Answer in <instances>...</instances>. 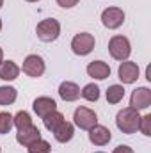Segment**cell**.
I'll return each mask as SVG.
<instances>
[{"mask_svg":"<svg viewBox=\"0 0 151 153\" xmlns=\"http://www.w3.org/2000/svg\"><path fill=\"white\" fill-rule=\"evenodd\" d=\"M139 123H141V114H139V111H135L132 107H124L123 111H119L117 116H115L117 128L123 134H126V135L135 134L139 130Z\"/></svg>","mask_w":151,"mask_h":153,"instance_id":"cell-1","label":"cell"},{"mask_svg":"<svg viewBox=\"0 0 151 153\" xmlns=\"http://www.w3.org/2000/svg\"><path fill=\"white\" fill-rule=\"evenodd\" d=\"M36 34H38L39 41L43 43H52L59 38L61 34V23L53 18H46V20H41L36 27Z\"/></svg>","mask_w":151,"mask_h":153,"instance_id":"cell-2","label":"cell"},{"mask_svg":"<svg viewBox=\"0 0 151 153\" xmlns=\"http://www.w3.org/2000/svg\"><path fill=\"white\" fill-rule=\"evenodd\" d=\"M109 53L115 61H121V62L128 61V57L132 53V45H130L128 38H124V36L110 38V41H109Z\"/></svg>","mask_w":151,"mask_h":153,"instance_id":"cell-3","label":"cell"},{"mask_svg":"<svg viewBox=\"0 0 151 153\" xmlns=\"http://www.w3.org/2000/svg\"><path fill=\"white\" fill-rule=\"evenodd\" d=\"M94 45H96V39L89 32H80V34H76L75 38L71 39V50L76 55H87V53H91L94 50Z\"/></svg>","mask_w":151,"mask_h":153,"instance_id":"cell-4","label":"cell"},{"mask_svg":"<svg viewBox=\"0 0 151 153\" xmlns=\"http://www.w3.org/2000/svg\"><path fill=\"white\" fill-rule=\"evenodd\" d=\"M73 119L80 130H91L94 125H98V116L89 107H78L73 114Z\"/></svg>","mask_w":151,"mask_h":153,"instance_id":"cell-5","label":"cell"},{"mask_svg":"<svg viewBox=\"0 0 151 153\" xmlns=\"http://www.w3.org/2000/svg\"><path fill=\"white\" fill-rule=\"evenodd\" d=\"M23 73L29 76H32V78H38L44 73V70H46V66H44V61H43V57L38 55V53H30V55H27L25 57V61H23Z\"/></svg>","mask_w":151,"mask_h":153,"instance_id":"cell-6","label":"cell"},{"mask_svg":"<svg viewBox=\"0 0 151 153\" xmlns=\"http://www.w3.org/2000/svg\"><path fill=\"white\" fill-rule=\"evenodd\" d=\"M101 23H103V27H107L110 30L119 29L124 23V11L119 7H107L101 13Z\"/></svg>","mask_w":151,"mask_h":153,"instance_id":"cell-7","label":"cell"},{"mask_svg":"<svg viewBox=\"0 0 151 153\" xmlns=\"http://www.w3.org/2000/svg\"><path fill=\"white\" fill-rule=\"evenodd\" d=\"M151 105V91L148 87H137L130 96V107L135 111H144Z\"/></svg>","mask_w":151,"mask_h":153,"instance_id":"cell-8","label":"cell"},{"mask_svg":"<svg viewBox=\"0 0 151 153\" xmlns=\"http://www.w3.org/2000/svg\"><path fill=\"white\" fill-rule=\"evenodd\" d=\"M117 75H119V80L123 84H133L139 78V66H137V62H133V61H123L119 64Z\"/></svg>","mask_w":151,"mask_h":153,"instance_id":"cell-9","label":"cell"},{"mask_svg":"<svg viewBox=\"0 0 151 153\" xmlns=\"http://www.w3.org/2000/svg\"><path fill=\"white\" fill-rule=\"evenodd\" d=\"M112 139V134L107 126L103 125H94L91 130H89V141L94 144V146H105L109 144Z\"/></svg>","mask_w":151,"mask_h":153,"instance_id":"cell-10","label":"cell"},{"mask_svg":"<svg viewBox=\"0 0 151 153\" xmlns=\"http://www.w3.org/2000/svg\"><path fill=\"white\" fill-rule=\"evenodd\" d=\"M32 107H34V112L43 119L44 116L52 114L53 111H57V103H55V100L53 98H50V96H39L34 100V103H32Z\"/></svg>","mask_w":151,"mask_h":153,"instance_id":"cell-11","label":"cell"},{"mask_svg":"<svg viewBox=\"0 0 151 153\" xmlns=\"http://www.w3.org/2000/svg\"><path fill=\"white\" fill-rule=\"evenodd\" d=\"M39 139H41V132H39L38 126H34V125L18 130V134H16V141H18L21 146H30L32 143H36Z\"/></svg>","mask_w":151,"mask_h":153,"instance_id":"cell-12","label":"cell"},{"mask_svg":"<svg viewBox=\"0 0 151 153\" xmlns=\"http://www.w3.org/2000/svg\"><path fill=\"white\" fill-rule=\"evenodd\" d=\"M87 75L96 80H105L107 76H110V66L103 61H93L87 64Z\"/></svg>","mask_w":151,"mask_h":153,"instance_id":"cell-13","label":"cell"},{"mask_svg":"<svg viewBox=\"0 0 151 153\" xmlns=\"http://www.w3.org/2000/svg\"><path fill=\"white\" fill-rule=\"evenodd\" d=\"M59 96L64 100V102H75L80 98V87L76 85L75 82H62L59 85Z\"/></svg>","mask_w":151,"mask_h":153,"instance_id":"cell-14","label":"cell"},{"mask_svg":"<svg viewBox=\"0 0 151 153\" xmlns=\"http://www.w3.org/2000/svg\"><path fill=\"white\" fill-rule=\"evenodd\" d=\"M73 135H75V126H73L71 123H68V121L61 123V125L53 130V137H55V141H59V143H62V144L70 143V141L73 139Z\"/></svg>","mask_w":151,"mask_h":153,"instance_id":"cell-15","label":"cell"},{"mask_svg":"<svg viewBox=\"0 0 151 153\" xmlns=\"http://www.w3.org/2000/svg\"><path fill=\"white\" fill-rule=\"evenodd\" d=\"M18 75H20V68L16 62H13V61H2L0 62V78L2 80L11 82V80H16Z\"/></svg>","mask_w":151,"mask_h":153,"instance_id":"cell-16","label":"cell"},{"mask_svg":"<svg viewBox=\"0 0 151 153\" xmlns=\"http://www.w3.org/2000/svg\"><path fill=\"white\" fill-rule=\"evenodd\" d=\"M16 96H18V91L11 85H0V105H11L16 102Z\"/></svg>","mask_w":151,"mask_h":153,"instance_id":"cell-17","label":"cell"},{"mask_svg":"<svg viewBox=\"0 0 151 153\" xmlns=\"http://www.w3.org/2000/svg\"><path fill=\"white\" fill-rule=\"evenodd\" d=\"M66 119H64V114L62 112H59V111H53L52 114L44 116L43 117V123H44V126H46V130H50V132H53L61 123H64Z\"/></svg>","mask_w":151,"mask_h":153,"instance_id":"cell-18","label":"cell"},{"mask_svg":"<svg viewBox=\"0 0 151 153\" xmlns=\"http://www.w3.org/2000/svg\"><path fill=\"white\" fill-rule=\"evenodd\" d=\"M123 98H124V89H123V85L114 84V85H110V87L107 89V102H109V103L115 105V103H119Z\"/></svg>","mask_w":151,"mask_h":153,"instance_id":"cell-19","label":"cell"},{"mask_svg":"<svg viewBox=\"0 0 151 153\" xmlns=\"http://www.w3.org/2000/svg\"><path fill=\"white\" fill-rule=\"evenodd\" d=\"M13 125H14L18 130L27 128V126L32 125V117H30V114H29L27 111H20L16 116H13Z\"/></svg>","mask_w":151,"mask_h":153,"instance_id":"cell-20","label":"cell"},{"mask_svg":"<svg viewBox=\"0 0 151 153\" xmlns=\"http://www.w3.org/2000/svg\"><path fill=\"white\" fill-rule=\"evenodd\" d=\"M82 98H85L87 102H98L100 98V87L96 84H87L82 91H80Z\"/></svg>","mask_w":151,"mask_h":153,"instance_id":"cell-21","label":"cell"},{"mask_svg":"<svg viewBox=\"0 0 151 153\" xmlns=\"http://www.w3.org/2000/svg\"><path fill=\"white\" fill-rule=\"evenodd\" d=\"M13 116L9 112H0V135H5L13 128Z\"/></svg>","mask_w":151,"mask_h":153,"instance_id":"cell-22","label":"cell"},{"mask_svg":"<svg viewBox=\"0 0 151 153\" xmlns=\"http://www.w3.org/2000/svg\"><path fill=\"white\" fill-rule=\"evenodd\" d=\"M29 148V153H50L52 152V146H50V143H46V141H43V139H39L36 143H32L30 146H27Z\"/></svg>","mask_w":151,"mask_h":153,"instance_id":"cell-23","label":"cell"},{"mask_svg":"<svg viewBox=\"0 0 151 153\" xmlns=\"http://www.w3.org/2000/svg\"><path fill=\"white\" fill-rule=\"evenodd\" d=\"M139 130L144 134V135H151V116H141V123H139Z\"/></svg>","mask_w":151,"mask_h":153,"instance_id":"cell-24","label":"cell"},{"mask_svg":"<svg viewBox=\"0 0 151 153\" xmlns=\"http://www.w3.org/2000/svg\"><path fill=\"white\" fill-rule=\"evenodd\" d=\"M80 0H57V4L61 5V7H64V9H70V7H75L76 4H78Z\"/></svg>","mask_w":151,"mask_h":153,"instance_id":"cell-25","label":"cell"},{"mask_svg":"<svg viewBox=\"0 0 151 153\" xmlns=\"http://www.w3.org/2000/svg\"><path fill=\"white\" fill-rule=\"evenodd\" d=\"M112 153H133V150L130 146H126V144H119L117 148H114Z\"/></svg>","mask_w":151,"mask_h":153,"instance_id":"cell-26","label":"cell"},{"mask_svg":"<svg viewBox=\"0 0 151 153\" xmlns=\"http://www.w3.org/2000/svg\"><path fill=\"white\" fill-rule=\"evenodd\" d=\"M2 61H4V50L0 48V62H2Z\"/></svg>","mask_w":151,"mask_h":153,"instance_id":"cell-27","label":"cell"},{"mask_svg":"<svg viewBox=\"0 0 151 153\" xmlns=\"http://www.w3.org/2000/svg\"><path fill=\"white\" fill-rule=\"evenodd\" d=\"M2 5H4V0H0V7H2Z\"/></svg>","mask_w":151,"mask_h":153,"instance_id":"cell-28","label":"cell"},{"mask_svg":"<svg viewBox=\"0 0 151 153\" xmlns=\"http://www.w3.org/2000/svg\"><path fill=\"white\" fill-rule=\"evenodd\" d=\"M27 2H39V0H27Z\"/></svg>","mask_w":151,"mask_h":153,"instance_id":"cell-29","label":"cell"},{"mask_svg":"<svg viewBox=\"0 0 151 153\" xmlns=\"http://www.w3.org/2000/svg\"><path fill=\"white\" fill-rule=\"evenodd\" d=\"M0 30H2V20H0Z\"/></svg>","mask_w":151,"mask_h":153,"instance_id":"cell-30","label":"cell"},{"mask_svg":"<svg viewBox=\"0 0 151 153\" xmlns=\"http://www.w3.org/2000/svg\"><path fill=\"white\" fill-rule=\"evenodd\" d=\"M96 153H103V152H96Z\"/></svg>","mask_w":151,"mask_h":153,"instance_id":"cell-31","label":"cell"},{"mask_svg":"<svg viewBox=\"0 0 151 153\" xmlns=\"http://www.w3.org/2000/svg\"><path fill=\"white\" fill-rule=\"evenodd\" d=\"M0 152H2V150H0Z\"/></svg>","mask_w":151,"mask_h":153,"instance_id":"cell-32","label":"cell"}]
</instances>
